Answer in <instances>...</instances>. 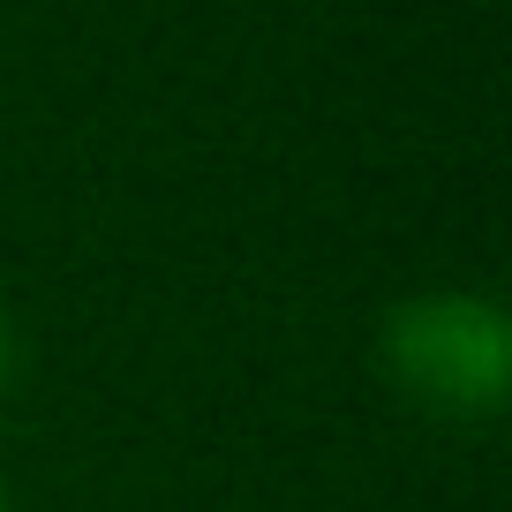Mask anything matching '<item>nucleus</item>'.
I'll return each instance as SVG.
<instances>
[{"instance_id":"nucleus-1","label":"nucleus","mask_w":512,"mask_h":512,"mask_svg":"<svg viewBox=\"0 0 512 512\" xmlns=\"http://www.w3.org/2000/svg\"><path fill=\"white\" fill-rule=\"evenodd\" d=\"M384 369L415 407L482 422L512 400V324L490 294H415L384 317Z\"/></svg>"},{"instance_id":"nucleus-2","label":"nucleus","mask_w":512,"mask_h":512,"mask_svg":"<svg viewBox=\"0 0 512 512\" xmlns=\"http://www.w3.org/2000/svg\"><path fill=\"white\" fill-rule=\"evenodd\" d=\"M0 512H16V505H8V490H0Z\"/></svg>"}]
</instances>
